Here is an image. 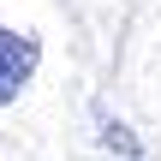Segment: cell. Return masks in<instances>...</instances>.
Wrapping results in <instances>:
<instances>
[{"label": "cell", "instance_id": "cell-2", "mask_svg": "<svg viewBox=\"0 0 161 161\" xmlns=\"http://www.w3.org/2000/svg\"><path fill=\"white\" fill-rule=\"evenodd\" d=\"M102 143H108V149H119V155H143V149H137V137H131L119 119H108V125H102Z\"/></svg>", "mask_w": 161, "mask_h": 161}, {"label": "cell", "instance_id": "cell-1", "mask_svg": "<svg viewBox=\"0 0 161 161\" xmlns=\"http://www.w3.org/2000/svg\"><path fill=\"white\" fill-rule=\"evenodd\" d=\"M36 66H42V42H36L30 30L0 24V108L18 102V90L36 78Z\"/></svg>", "mask_w": 161, "mask_h": 161}]
</instances>
